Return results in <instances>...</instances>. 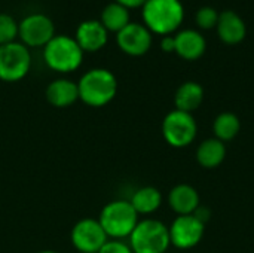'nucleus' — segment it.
I'll return each mask as SVG.
<instances>
[{
    "label": "nucleus",
    "mask_w": 254,
    "mask_h": 253,
    "mask_svg": "<svg viewBox=\"0 0 254 253\" xmlns=\"http://www.w3.org/2000/svg\"><path fill=\"white\" fill-rule=\"evenodd\" d=\"M74 39L83 52H95L106 46L109 31L100 21L86 19L77 25Z\"/></svg>",
    "instance_id": "12"
},
{
    "label": "nucleus",
    "mask_w": 254,
    "mask_h": 253,
    "mask_svg": "<svg viewBox=\"0 0 254 253\" xmlns=\"http://www.w3.org/2000/svg\"><path fill=\"white\" fill-rule=\"evenodd\" d=\"M39 253H58V252H55V251H42V252H39Z\"/></svg>",
    "instance_id": "28"
},
{
    "label": "nucleus",
    "mask_w": 254,
    "mask_h": 253,
    "mask_svg": "<svg viewBox=\"0 0 254 253\" xmlns=\"http://www.w3.org/2000/svg\"><path fill=\"white\" fill-rule=\"evenodd\" d=\"M226 158V146L219 139H207L196 149V161L204 169H216Z\"/></svg>",
    "instance_id": "18"
},
{
    "label": "nucleus",
    "mask_w": 254,
    "mask_h": 253,
    "mask_svg": "<svg viewBox=\"0 0 254 253\" xmlns=\"http://www.w3.org/2000/svg\"><path fill=\"white\" fill-rule=\"evenodd\" d=\"M79 100L91 107H103L109 104L118 92L116 76L103 67L88 70L77 82Z\"/></svg>",
    "instance_id": "1"
},
{
    "label": "nucleus",
    "mask_w": 254,
    "mask_h": 253,
    "mask_svg": "<svg viewBox=\"0 0 254 253\" xmlns=\"http://www.w3.org/2000/svg\"><path fill=\"white\" fill-rule=\"evenodd\" d=\"M240 130H241V121L232 112H223L217 115L213 124V131H214L216 139H219L223 143L235 139Z\"/></svg>",
    "instance_id": "21"
},
{
    "label": "nucleus",
    "mask_w": 254,
    "mask_h": 253,
    "mask_svg": "<svg viewBox=\"0 0 254 253\" xmlns=\"http://www.w3.org/2000/svg\"><path fill=\"white\" fill-rule=\"evenodd\" d=\"M193 215H195V216H196L202 224H205V222L210 219V210H208V209H205V207H201V206L195 210V213H193Z\"/></svg>",
    "instance_id": "27"
},
{
    "label": "nucleus",
    "mask_w": 254,
    "mask_h": 253,
    "mask_svg": "<svg viewBox=\"0 0 254 253\" xmlns=\"http://www.w3.org/2000/svg\"><path fill=\"white\" fill-rule=\"evenodd\" d=\"M129 203L137 215H152L161 207L162 195L153 186H143L132 194Z\"/></svg>",
    "instance_id": "19"
},
{
    "label": "nucleus",
    "mask_w": 254,
    "mask_h": 253,
    "mask_svg": "<svg viewBox=\"0 0 254 253\" xmlns=\"http://www.w3.org/2000/svg\"><path fill=\"white\" fill-rule=\"evenodd\" d=\"M116 43L125 54L131 57H141L152 46V33L143 24L129 22L116 33Z\"/></svg>",
    "instance_id": "11"
},
{
    "label": "nucleus",
    "mask_w": 254,
    "mask_h": 253,
    "mask_svg": "<svg viewBox=\"0 0 254 253\" xmlns=\"http://www.w3.org/2000/svg\"><path fill=\"white\" fill-rule=\"evenodd\" d=\"M202 100H204V89L198 82L193 81L182 84L176 91V97H174L176 109L186 113L195 112L201 106Z\"/></svg>",
    "instance_id": "17"
},
{
    "label": "nucleus",
    "mask_w": 254,
    "mask_h": 253,
    "mask_svg": "<svg viewBox=\"0 0 254 253\" xmlns=\"http://www.w3.org/2000/svg\"><path fill=\"white\" fill-rule=\"evenodd\" d=\"M174 40H176V51L174 52H177L179 57L189 60V61L201 58L202 54L205 52V48H207L204 36L199 31L192 30V28H186V30L179 31L174 36Z\"/></svg>",
    "instance_id": "14"
},
{
    "label": "nucleus",
    "mask_w": 254,
    "mask_h": 253,
    "mask_svg": "<svg viewBox=\"0 0 254 253\" xmlns=\"http://www.w3.org/2000/svg\"><path fill=\"white\" fill-rule=\"evenodd\" d=\"M100 22L106 27L107 31H115L119 33L124 27H127L131 21H129V9H127L125 6L112 1L109 4L104 6V9L101 10V18Z\"/></svg>",
    "instance_id": "20"
},
{
    "label": "nucleus",
    "mask_w": 254,
    "mask_h": 253,
    "mask_svg": "<svg viewBox=\"0 0 254 253\" xmlns=\"http://www.w3.org/2000/svg\"><path fill=\"white\" fill-rule=\"evenodd\" d=\"M116 3L125 6L127 9H134V7H143V4L147 1V0H115Z\"/></svg>",
    "instance_id": "26"
},
{
    "label": "nucleus",
    "mask_w": 254,
    "mask_h": 253,
    "mask_svg": "<svg viewBox=\"0 0 254 253\" xmlns=\"http://www.w3.org/2000/svg\"><path fill=\"white\" fill-rule=\"evenodd\" d=\"M109 240L98 219L86 218L71 228V243L80 253H98Z\"/></svg>",
    "instance_id": "10"
},
{
    "label": "nucleus",
    "mask_w": 254,
    "mask_h": 253,
    "mask_svg": "<svg viewBox=\"0 0 254 253\" xmlns=\"http://www.w3.org/2000/svg\"><path fill=\"white\" fill-rule=\"evenodd\" d=\"M128 245L132 253H165L171 246L168 227L158 219L138 221Z\"/></svg>",
    "instance_id": "5"
},
{
    "label": "nucleus",
    "mask_w": 254,
    "mask_h": 253,
    "mask_svg": "<svg viewBox=\"0 0 254 253\" xmlns=\"http://www.w3.org/2000/svg\"><path fill=\"white\" fill-rule=\"evenodd\" d=\"M161 48L164 52H173L176 51V40H174V36L168 34V36H164L162 40H161Z\"/></svg>",
    "instance_id": "25"
},
{
    "label": "nucleus",
    "mask_w": 254,
    "mask_h": 253,
    "mask_svg": "<svg viewBox=\"0 0 254 253\" xmlns=\"http://www.w3.org/2000/svg\"><path fill=\"white\" fill-rule=\"evenodd\" d=\"M98 253H132L128 243L122 240H107Z\"/></svg>",
    "instance_id": "24"
},
{
    "label": "nucleus",
    "mask_w": 254,
    "mask_h": 253,
    "mask_svg": "<svg viewBox=\"0 0 254 253\" xmlns=\"http://www.w3.org/2000/svg\"><path fill=\"white\" fill-rule=\"evenodd\" d=\"M18 37V22L9 13H0V45L15 42Z\"/></svg>",
    "instance_id": "22"
},
{
    "label": "nucleus",
    "mask_w": 254,
    "mask_h": 253,
    "mask_svg": "<svg viewBox=\"0 0 254 253\" xmlns=\"http://www.w3.org/2000/svg\"><path fill=\"white\" fill-rule=\"evenodd\" d=\"M168 204L171 210H174L179 216L193 215L195 210L201 206L199 204V194L198 191L186 183L176 185L168 194Z\"/></svg>",
    "instance_id": "15"
},
{
    "label": "nucleus",
    "mask_w": 254,
    "mask_h": 253,
    "mask_svg": "<svg viewBox=\"0 0 254 253\" xmlns=\"http://www.w3.org/2000/svg\"><path fill=\"white\" fill-rule=\"evenodd\" d=\"M195 19H196V24L201 27V28H213L217 25V21H219V12L211 7V6H202L196 15H195Z\"/></svg>",
    "instance_id": "23"
},
{
    "label": "nucleus",
    "mask_w": 254,
    "mask_h": 253,
    "mask_svg": "<svg viewBox=\"0 0 254 253\" xmlns=\"http://www.w3.org/2000/svg\"><path fill=\"white\" fill-rule=\"evenodd\" d=\"M185 18V7L180 0H147L143 4L144 25L150 33L168 36L176 31Z\"/></svg>",
    "instance_id": "2"
},
{
    "label": "nucleus",
    "mask_w": 254,
    "mask_h": 253,
    "mask_svg": "<svg viewBox=\"0 0 254 253\" xmlns=\"http://www.w3.org/2000/svg\"><path fill=\"white\" fill-rule=\"evenodd\" d=\"M204 231L205 224H202L195 215L177 216L168 227L171 245L182 251L195 248L202 240Z\"/></svg>",
    "instance_id": "9"
},
{
    "label": "nucleus",
    "mask_w": 254,
    "mask_h": 253,
    "mask_svg": "<svg viewBox=\"0 0 254 253\" xmlns=\"http://www.w3.org/2000/svg\"><path fill=\"white\" fill-rule=\"evenodd\" d=\"M55 36V25L45 13H30L18 22V37L27 48H43Z\"/></svg>",
    "instance_id": "8"
},
{
    "label": "nucleus",
    "mask_w": 254,
    "mask_h": 253,
    "mask_svg": "<svg viewBox=\"0 0 254 253\" xmlns=\"http://www.w3.org/2000/svg\"><path fill=\"white\" fill-rule=\"evenodd\" d=\"M98 222L112 240H122L131 236L138 224V215L127 200H115L106 204L100 213Z\"/></svg>",
    "instance_id": "4"
},
{
    "label": "nucleus",
    "mask_w": 254,
    "mask_h": 253,
    "mask_svg": "<svg viewBox=\"0 0 254 253\" xmlns=\"http://www.w3.org/2000/svg\"><path fill=\"white\" fill-rule=\"evenodd\" d=\"M198 133V125L192 113L182 110H171L162 121V136L173 148L189 146Z\"/></svg>",
    "instance_id": "7"
},
{
    "label": "nucleus",
    "mask_w": 254,
    "mask_h": 253,
    "mask_svg": "<svg viewBox=\"0 0 254 253\" xmlns=\"http://www.w3.org/2000/svg\"><path fill=\"white\" fill-rule=\"evenodd\" d=\"M43 60L54 72L71 73L80 67L83 61V51L74 37L67 34H55L43 46Z\"/></svg>",
    "instance_id": "3"
},
{
    "label": "nucleus",
    "mask_w": 254,
    "mask_h": 253,
    "mask_svg": "<svg viewBox=\"0 0 254 253\" xmlns=\"http://www.w3.org/2000/svg\"><path fill=\"white\" fill-rule=\"evenodd\" d=\"M31 67L30 49L21 42L0 45V79L18 82L27 76Z\"/></svg>",
    "instance_id": "6"
},
{
    "label": "nucleus",
    "mask_w": 254,
    "mask_h": 253,
    "mask_svg": "<svg viewBox=\"0 0 254 253\" xmlns=\"http://www.w3.org/2000/svg\"><path fill=\"white\" fill-rule=\"evenodd\" d=\"M46 100L58 109L74 104L79 100L77 84L65 78L52 81L46 88Z\"/></svg>",
    "instance_id": "16"
},
{
    "label": "nucleus",
    "mask_w": 254,
    "mask_h": 253,
    "mask_svg": "<svg viewBox=\"0 0 254 253\" xmlns=\"http://www.w3.org/2000/svg\"><path fill=\"white\" fill-rule=\"evenodd\" d=\"M217 34L226 45H237L244 40L247 34V27L243 18L234 10H225L219 13Z\"/></svg>",
    "instance_id": "13"
}]
</instances>
